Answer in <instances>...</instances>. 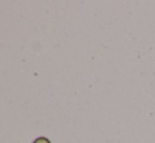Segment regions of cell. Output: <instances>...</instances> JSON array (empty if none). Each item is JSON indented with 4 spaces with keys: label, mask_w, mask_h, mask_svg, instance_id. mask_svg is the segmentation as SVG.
Segmentation results:
<instances>
[{
    "label": "cell",
    "mask_w": 155,
    "mask_h": 143,
    "mask_svg": "<svg viewBox=\"0 0 155 143\" xmlns=\"http://www.w3.org/2000/svg\"><path fill=\"white\" fill-rule=\"evenodd\" d=\"M35 143H50V142L48 141L45 138H40V139H37L36 141H35Z\"/></svg>",
    "instance_id": "6da1fadb"
}]
</instances>
